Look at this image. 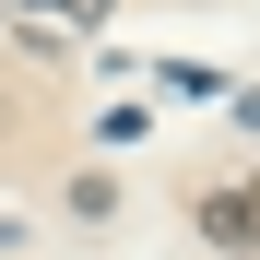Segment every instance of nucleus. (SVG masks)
<instances>
[{
    "mask_svg": "<svg viewBox=\"0 0 260 260\" xmlns=\"http://www.w3.org/2000/svg\"><path fill=\"white\" fill-rule=\"evenodd\" d=\"M201 237H213V248H260V178L213 189V201H201Z\"/></svg>",
    "mask_w": 260,
    "mask_h": 260,
    "instance_id": "1",
    "label": "nucleus"
}]
</instances>
